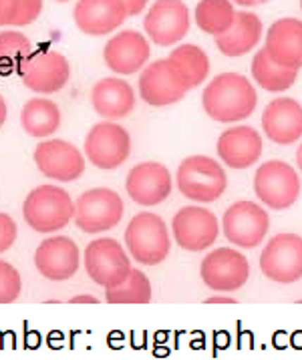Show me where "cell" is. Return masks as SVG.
<instances>
[{"mask_svg":"<svg viewBox=\"0 0 302 360\" xmlns=\"http://www.w3.org/2000/svg\"><path fill=\"white\" fill-rule=\"evenodd\" d=\"M258 95L254 85L238 72H222L203 89L201 105L210 119L218 123L244 121L254 113Z\"/></svg>","mask_w":302,"mask_h":360,"instance_id":"obj_1","label":"cell"},{"mask_svg":"<svg viewBox=\"0 0 302 360\" xmlns=\"http://www.w3.org/2000/svg\"><path fill=\"white\" fill-rule=\"evenodd\" d=\"M27 226L39 233H55L69 226L75 217V202L71 195L57 186H39L30 191L23 205Z\"/></svg>","mask_w":302,"mask_h":360,"instance_id":"obj_2","label":"cell"},{"mask_svg":"<svg viewBox=\"0 0 302 360\" xmlns=\"http://www.w3.org/2000/svg\"><path fill=\"white\" fill-rule=\"evenodd\" d=\"M177 189L184 198L198 203H212L224 195L228 175L216 159L208 155L186 158L177 167Z\"/></svg>","mask_w":302,"mask_h":360,"instance_id":"obj_3","label":"cell"},{"mask_svg":"<svg viewBox=\"0 0 302 360\" xmlns=\"http://www.w3.org/2000/svg\"><path fill=\"white\" fill-rule=\"evenodd\" d=\"M125 245L131 258L144 266H158L172 252V238L165 221L151 212L133 217L125 230Z\"/></svg>","mask_w":302,"mask_h":360,"instance_id":"obj_4","label":"cell"},{"mask_svg":"<svg viewBox=\"0 0 302 360\" xmlns=\"http://www.w3.org/2000/svg\"><path fill=\"white\" fill-rule=\"evenodd\" d=\"M254 193L266 207L282 212L298 202L301 177L287 161H264L254 175Z\"/></svg>","mask_w":302,"mask_h":360,"instance_id":"obj_5","label":"cell"},{"mask_svg":"<svg viewBox=\"0 0 302 360\" xmlns=\"http://www.w3.org/2000/svg\"><path fill=\"white\" fill-rule=\"evenodd\" d=\"M125 205L119 193L109 188H95L81 193L75 202V226L85 233L113 230L123 219Z\"/></svg>","mask_w":302,"mask_h":360,"instance_id":"obj_6","label":"cell"},{"mask_svg":"<svg viewBox=\"0 0 302 360\" xmlns=\"http://www.w3.org/2000/svg\"><path fill=\"white\" fill-rule=\"evenodd\" d=\"M85 270L103 288H113L131 274V259L123 245L113 238H99L85 248Z\"/></svg>","mask_w":302,"mask_h":360,"instance_id":"obj_7","label":"cell"},{"mask_svg":"<svg viewBox=\"0 0 302 360\" xmlns=\"http://www.w3.org/2000/svg\"><path fill=\"white\" fill-rule=\"evenodd\" d=\"M131 153V135L113 121H101L85 137V155L99 169L121 167Z\"/></svg>","mask_w":302,"mask_h":360,"instance_id":"obj_8","label":"cell"},{"mask_svg":"<svg viewBox=\"0 0 302 360\" xmlns=\"http://www.w3.org/2000/svg\"><path fill=\"white\" fill-rule=\"evenodd\" d=\"M260 270L278 284H294L302 278V238L296 233H278L260 254Z\"/></svg>","mask_w":302,"mask_h":360,"instance_id":"obj_9","label":"cell"},{"mask_svg":"<svg viewBox=\"0 0 302 360\" xmlns=\"http://www.w3.org/2000/svg\"><path fill=\"white\" fill-rule=\"evenodd\" d=\"M222 228L226 240L238 248H256L270 230L268 212L254 202H236L226 210Z\"/></svg>","mask_w":302,"mask_h":360,"instance_id":"obj_10","label":"cell"},{"mask_svg":"<svg viewBox=\"0 0 302 360\" xmlns=\"http://www.w3.org/2000/svg\"><path fill=\"white\" fill-rule=\"evenodd\" d=\"M20 79L27 89L51 95L57 93L71 79V65L57 51H32L20 67Z\"/></svg>","mask_w":302,"mask_h":360,"instance_id":"obj_11","label":"cell"},{"mask_svg":"<svg viewBox=\"0 0 302 360\" xmlns=\"http://www.w3.org/2000/svg\"><path fill=\"white\" fill-rule=\"evenodd\" d=\"M203 284L216 292L240 290L250 278V264L244 254L232 248H218L210 252L200 266Z\"/></svg>","mask_w":302,"mask_h":360,"instance_id":"obj_12","label":"cell"},{"mask_svg":"<svg viewBox=\"0 0 302 360\" xmlns=\"http://www.w3.org/2000/svg\"><path fill=\"white\" fill-rule=\"evenodd\" d=\"M173 240L187 252H203L214 245L220 233L216 214L200 205L182 207L172 219Z\"/></svg>","mask_w":302,"mask_h":360,"instance_id":"obj_13","label":"cell"},{"mask_svg":"<svg viewBox=\"0 0 302 360\" xmlns=\"http://www.w3.org/2000/svg\"><path fill=\"white\" fill-rule=\"evenodd\" d=\"M144 29L158 46L177 44L189 30V11L184 0H156L144 18Z\"/></svg>","mask_w":302,"mask_h":360,"instance_id":"obj_14","label":"cell"},{"mask_svg":"<svg viewBox=\"0 0 302 360\" xmlns=\"http://www.w3.org/2000/svg\"><path fill=\"white\" fill-rule=\"evenodd\" d=\"M34 163L44 177L55 179L61 184H69L79 179L85 173V158L83 153L63 139H49L37 145Z\"/></svg>","mask_w":302,"mask_h":360,"instance_id":"obj_15","label":"cell"},{"mask_svg":"<svg viewBox=\"0 0 302 360\" xmlns=\"http://www.w3.org/2000/svg\"><path fill=\"white\" fill-rule=\"evenodd\" d=\"M172 173L158 161H144L135 165L125 179V189L137 205L153 207L172 195Z\"/></svg>","mask_w":302,"mask_h":360,"instance_id":"obj_16","label":"cell"},{"mask_svg":"<svg viewBox=\"0 0 302 360\" xmlns=\"http://www.w3.org/2000/svg\"><path fill=\"white\" fill-rule=\"evenodd\" d=\"M79 248L67 236L46 238L34 252V266L39 274L51 282L71 280L79 270Z\"/></svg>","mask_w":302,"mask_h":360,"instance_id":"obj_17","label":"cell"},{"mask_svg":"<svg viewBox=\"0 0 302 360\" xmlns=\"http://www.w3.org/2000/svg\"><path fill=\"white\" fill-rule=\"evenodd\" d=\"M151 57V46L141 32L123 30L105 44V65L117 75H133L141 71Z\"/></svg>","mask_w":302,"mask_h":360,"instance_id":"obj_18","label":"cell"},{"mask_svg":"<svg viewBox=\"0 0 302 360\" xmlns=\"http://www.w3.org/2000/svg\"><path fill=\"white\" fill-rule=\"evenodd\" d=\"M264 135L276 145H292L302 137V105L290 97H278L262 113Z\"/></svg>","mask_w":302,"mask_h":360,"instance_id":"obj_19","label":"cell"},{"mask_svg":"<svg viewBox=\"0 0 302 360\" xmlns=\"http://www.w3.org/2000/svg\"><path fill=\"white\" fill-rule=\"evenodd\" d=\"M73 16L81 32L103 37L119 29L130 15L123 0H79Z\"/></svg>","mask_w":302,"mask_h":360,"instance_id":"obj_20","label":"cell"},{"mask_svg":"<svg viewBox=\"0 0 302 360\" xmlns=\"http://www.w3.org/2000/svg\"><path fill=\"white\" fill-rule=\"evenodd\" d=\"M186 89L177 81L168 58L147 65L139 77V97L151 107H168L186 97Z\"/></svg>","mask_w":302,"mask_h":360,"instance_id":"obj_21","label":"cell"},{"mask_svg":"<svg viewBox=\"0 0 302 360\" xmlns=\"http://www.w3.org/2000/svg\"><path fill=\"white\" fill-rule=\"evenodd\" d=\"M218 158L232 169H248L262 155V135L252 127H232L218 137Z\"/></svg>","mask_w":302,"mask_h":360,"instance_id":"obj_22","label":"cell"},{"mask_svg":"<svg viewBox=\"0 0 302 360\" xmlns=\"http://www.w3.org/2000/svg\"><path fill=\"white\" fill-rule=\"evenodd\" d=\"M264 49L276 65L292 71L302 69V20L298 18L276 20L266 32Z\"/></svg>","mask_w":302,"mask_h":360,"instance_id":"obj_23","label":"cell"},{"mask_svg":"<svg viewBox=\"0 0 302 360\" xmlns=\"http://www.w3.org/2000/svg\"><path fill=\"white\" fill-rule=\"evenodd\" d=\"M91 103L95 113L107 121L123 119L135 109V91L127 81L115 77L101 79L91 91Z\"/></svg>","mask_w":302,"mask_h":360,"instance_id":"obj_24","label":"cell"},{"mask_svg":"<svg viewBox=\"0 0 302 360\" xmlns=\"http://www.w3.org/2000/svg\"><path fill=\"white\" fill-rule=\"evenodd\" d=\"M262 39V20L258 16L242 11L236 13V20L224 34L216 37L218 51L226 57H242L256 49Z\"/></svg>","mask_w":302,"mask_h":360,"instance_id":"obj_25","label":"cell"},{"mask_svg":"<svg viewBox=\"0 0 302 360\" xmlns=\"http://www.w3.org/2000/svg\"><path fill=\"white\" fill-rule=\"evenodd\" d=\"M168 63L186 91L200 86L210 72V58L206 51L196 44H180L170 53Z\"/></svg>","mask_w":302,"mask_h":360,"instance_id":"obj_26","label":"cell"},{"mask_svg":"<svg viewBox=\"0 0 302 360\" xmlns=\"http://www.w3.org/2000/svg\"><path fill=\"white\" fill-rule=\"evenodd\" d=\"M20 125L30 137H49L61 125V109L51 99L34 97L25 103L20 113Z\"/></svg>","mask_w":302,"mask_h":360,"instance_id":"obj_27","label":"cell"},{"mask_svg":"<svg viewBox=\"0 0 302 360\" xmlns=\"http://www.w3.org/2000/svg\"><path fill=\"white\" fill-rule=\"evenodd\" d=\"M252 77L264 91L282 93V91H288L290 86L296 83L298 71L284 69V67L276 65L272 58L268 57L266 49H262L252 58Z\"/></svg>","mask_w":302,"mask_h":360,"instance_id":"obj_28","label":"cell"},{"mask_svg":"<svg viewBox=\"0 0 302 360\" xmlns=\"http://www.w3.org/2000/svg\"><path fill=\"white\" fill-rule=\"evenodd\" d=\"M236 20L230 0H200L196 6V25L208 34H224Z\"/></svg>","mask_w":302,"mask_h":360,"instance_id":"obj_29","label":"cell"},{"mask_svg":"<svg viewBox=\"0 0 302 360\" xmlns=\"http://www.w3.org/2000/svg\"><path fill=\"white\" fill-rule=\"evenodd\" d=\"M32 53V43L29 37L16 30L0 32V75L8 77L20 72L25 58Z\"/></svg>","mask_w":302,"mask_h":360,"instance_id":"obj_30","label":"cell"},{"mask_svg":"<svg viewBox=\"0 0 302 360\" xmlns=\"http://www.w3.org/2000/svg\"><path fill=\"white\" fill-rule=\"evenodd\" d=\"M105 300L109 304H149L151 302V282L141 270H131L127 280L107 288Z\"/></svg>","mask_w":302,"mask_h":360,"instance_id":"obj_31","label":"cell"},{"mask_svg":"<svg viewBox=\"0 0 302 360\" xmlns=\"http://www.w3.org/2000/svg\"><path fill=\"white\" fill-rule=\"evenodd\" d=\"M23 292V278L13 264L0 259V304H13Z\"/></svg>","mask_w":302,"mask_h":360,"instance_id":"obj_32","label":"cell"},{"mask_svg":"<svg viewBox=\"0 0 302 360\" xmlns=\"http://www.w3.org/2000/svg\"><path fill=\"white\" fill-rule=\"evenodd\" d=\"M43 13V0H18V15L15 27L32 25Z\"/></svg>","mask_w":302,"mask_h":360,"instance_id":"obj_33","label":"cell"},{"mask_svg":"<svg viewBox=\"0 0 302 360\" xmlns=\"http://www.w3.org/2000/svg\"><path fill=\"white\" fill-rule=\"evenodd\" d=\"M16 233H18V228H16L15 219L8 214L0 212V254L13 248L16 242Z\"/></svg>","mask_w":302,"mask_h":360,"instance_id":"obj_34","label":"cell"},{"mask_svg":"<svg viewBox=\"0 0 302 360\" xmlns=\"http://www.w3.org/2000/svg\"><path fill=\"white\" fill-rule=\"evenodd\" d=\"M18 0H0V27H15Z\"/></svg>","mask_w":302,"mask_h":360,"instance_id":"obj_35","label":"cell"},{"mask_svg":"<svg viewBox=\"0 0 302 360\" xmlns=\"http://www.w3.org/2000/svg\"><path fill=\"white\" fill-rule=\"evenodd\" d=\"M147 2H149V0H123V4H125L127 15L130 16L141 15L145 11V6H147Z\"/></svg>","mask_w":302,"mask_h":360,"instance_id":"obj_36","label":"cell"},{"mask_svg":"<svg viewBox=\"0 0 302 360\" xmlns=\"http://www.w3.org/2000/svg\"><path fill=\"white\" fill-rule=\"evenodd\" d=\"M206 302L208 304H236L238 300H236V298H232V296H220V294H216V296L208 298Z\"/></svg>","mask_w":302,"mask_h":360,"instance_id":"obj_37","label":"cell"},{"mask_svg":"<svg viewBox=\"0 0 302 360\" xmlns=\"http://www.w3.org/2000/svg\"><path fill=\"white\" fill-rule=\"evenodd\" d=\"M6 117H8V107H6L4 97L0 95V129H2V125L6 123Z\"/></svg>","mask_w":302,"mask_h":360,"instance_id":"obj_38","label":"cell"},{"mask_svg":"<svg viewBox=\"0 0 302 360\" xmlns=\"http://www.w3.org/2000/svg\"><path fill=\"white\" fill-rule=\"evenodd\" d=\"M99 300L97 298H93V296H75V298H71V304H97Z\"/></svg>","mask_w":302,"mask_h":360,"instance_id":"obj_39","label":"cell"},{"mask_svg":"<svg viewBox=\"0 0 302 360\" xmlns=\"http://www.w3.org/2000/svg\"><path fill=\"white\" fill-rule=\"evenodd\" d=\"M232 2H236L240 6H258V4H264L266 0H232Z\"/></svg>","mask_w":302,"mask_h":360,"instance_id":"obj_40","label":"cell"},{"mask_svg":"<svg viewBox=\"0 0 302 360\" xmlns=\"http://www.w3.org/2000/svg\"><path fill=\"white\" fill-rule=\"evenodd\" d=\"M296 165H298V169L302 172V145L298 147V151H296Z\"/></svg>","mask_w":302,"mask_h":360,"instance_id":"obj_41","label":"cell"},{"mask_svg":"<svg viewBox=\"0 0 302 360\" xmlns=\"http://www.w3.org/2000/svg\"><path fill=\"white\" fill-rule=\"evenodd\" d=\"M57 2H69V0H57Z\"/></svg>","mask_w":302,"mask_h":360,"instance_id":"obj_42","label":"cell"},{"mask_svg":"<svg viewBox=\"0 0 302 360\" xmlns=\"http://www.w3.org/2000/svg\"><path fill=\"white\" fill-rule=\"evenodd\" d=\"M301 8H302V0H301Z\"/></svg>","mask_w":302,"mask_h":360,"instance_id":"obj_43","label":"cell"}]
</instances>
